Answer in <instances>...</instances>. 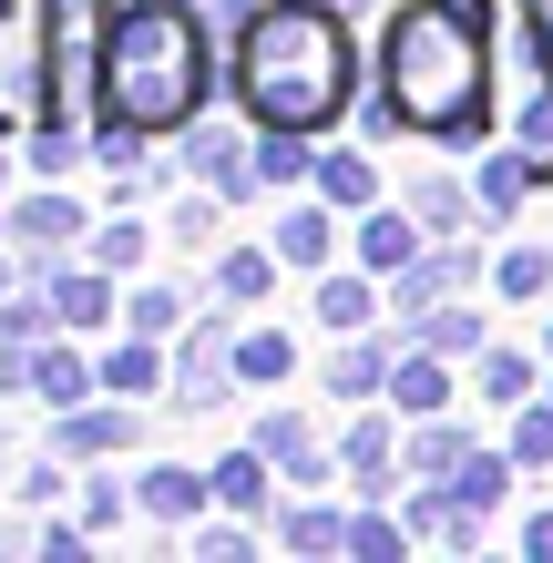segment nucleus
I'll list each match as a JSON object with an SVG mask.
<instances>
[{"instance_id":"nucleus-1","label":"nucleus","mask_w":553,"mask_h":563,"mask_svg":"<svg viewBox=\"0 0 553 563\" xmlns=\"http://www.w3.org/2000/svg\"><path fill=\"white\" fill-rule=\"evenodd\" d=\"M225 92L246 103V123H339L360 103V52H349V11L339 0H256L236 21V62Z\"/></svg>"},{"instance_id":"nucleus-2","label":"nucleus","mask_w":553,"mask_h":563,"mask_svg":"<svg viewBox=\"0 0 553 563\" xmlns=\"http://www.w3.org/2000/svg\"><path fill=\"white\" fill-rule=\"evenodd\" d=\"M379 92L410 134L472 144L493 103V52H482V0H400L379 31Z\"/></svg>"},{"instance_id":"nucleus-3","label":"nucleus","mask_w":553,"mask_h":563,"mask_svg":"<svg viewBox=\"0 0 553 563\" xmlns=\"http://www.w3.org/2000/svg\"><path fill=\"white\" fill-rule=\"evenodd\" d=\"M215 103V42L195 0H123L103 21V113L144 134H185Z\"/></svg>"},{"instance_id":"nucleus-4","label":"nucleus","mask_w":553,"mask_h":563,"mask_svg":"<svg viewBox=\"0 0 553 563\" xmlns=\"http://www.w3.org/2000/svg\"><path fill=\"white\" fill-rule=\"evenodd\" d=\"M82 236H92V216H82V195H62V185H31L11 206V246H21L31 277L62 267V256H82Z\"/></svg>"},{"instance_id":"nucleus-5","label":"nucleus","mask_w":553,"mask_h":563,"mask_svg":"<svg viewBox=\"0 0 553 563\" xmlns=\"http://www.w3.org/2000/svg\"><path fill=\"white\" fill-rule=\"evenodd\" d=\"M185 175H195V185H215L225 206H246V195H256V144L236 134V123L195 113V123H185Z\"/></svg>"},{"instance_id":"nucleus-6","label":"nucleus","mask_w":553,"mask_h":563,"mask_svg":"<svg viewBox=\"0 0 553 563\" xmlns=\"http://www.w3.org/2000/svg\"><path fill=\"white\" fill-rule=\"evenodd\" d=\"M144 441V420L134 410H103V389H92V400H73V410H52V451L62 461H92V472H103V461H123V451H134Z\"/></svg>"},{"instance_id":"nucleus-7","label":"nucleus","mask_w":553,"mask_h":563,"mask_svg":"<svg viewBox=\"0 0 553 563\" xmlns=\"http://www.w3.org/2000/svg\"><path fill=\"white\" fill-rule=\"evenodd\" d=\"M42 287H52V318L62 328H73V339H82V328H113L123 318V277L113 267H92V256H62V267H42Z\"/></svg>"},{"instance_id":"nucleus-8","label":"nucleus","mask_w":553,"mask_h":563,"mask_svg":"<svg viewBox=\"0 0 553 563\" xmlns=\"http://www.w3.org/2000/svg\"><path fill=\"white\" fill-rule=\"evenodd\" d=\"M92 369H103V400H154V389H175V358H165V339H144V328H123Z\"/></svg>"},{"instance_id":"nucleus-9","label":"nucleus","mask_w":553,"mask_h":563,"mask_svg":"<svg viewBox=\"0 0 553 563\" xmlns=\"http://www.w3.org/2000/svg\"><path fill=\"white\" fill-rule=\"evenodd\" d=\"M472 287V246H420L400 277H389V308L420 318V308H441V297H462Z\"/></svg>"},{"instance_id":"nucleus-10","label":"nucleus","mask_w":553,"mask_h":563,"mask_svg":"<svg viewBox=\"0 0 553 563\" xmlns=\"http://www.w3.org/2000/svg\"><path fill=\"white\" fill-rule=\"evenodd\" d=\"M215 503V472H195V461H144L134 472V512H154V522H195Z\"/></svg>"},{"instance_id":"nucleus-11","label":"nucleus","mask_w":553,"mask_h":563,"mask_svg":"<svg viewBox=\"0 0 553 563\" xmlns=\"http://www.w3.org/2000/svg\"><path fill=\"white\" fill-rule=\"evenodd\" d=\"M400 349H410V339H400ZM400 349L360 328V339L329 358V400H349V410H360V400H389V369H400Z\"/></svg>"},{"instance_id":"nucleus-12","label":"nucleus","mask_w":553,"mask_h":563,"mask_svg":"<svg viewBox=\"0 0 553 563\" xmlns=\"http://www.w3.org/2000/svg\"><path fill=\"white\" fill-rule=\"evenodd\" d=\"M339 461H349V482H360V503H389V492H400V441H389V420H349Z\"/></svg>"},{"instance_id":"nucleus-13","label":"nucleus","mask_w":553,"mask_h":563,"mask_svg":"<svg viewBox=\"0 0 553 563\" xmlns=\"http://www.w3.org/2000/svg\"><path fill=\"white\" fill-rule=\"evenodd\" d=\"M256 451L277 461V482H329V451H318V430L298 410H267V420H256Z\"/></svg>"},{"instance_id":"nucleus-14","label":"nucleus","mask_w":553,"mask_h":563,"mask_svg":"<svg viewBox=\"0 0 553 563\" xmlns=\"http://www.w3.org/2000/svg\"><path fill=\"white\" fill-rule=\"evenodd\" d=\"M420 256V216H400V206H360V267L369 277H400Z\"/></svg>"},{"instance_id":"nucleus-15","label":"nucleus","mask_w":553,"mask_h":563,"mask_svg":"<svg viewBox=\"0 0 553 563\" xmlns=\"http://www.w3.org/2000/svg\"><path fill=\"white\" fill-rule=\"evenodd\" d=\"M462 461H472V430H462V420H441V410L400 441V472H410V482H451Z\"/></svg>"},{"instance_id":"nucleus-16","label":"nucleus","mask_w":553,"mask_h":563,"mask_svg":"<svg viewBox=\"0 0 553 563\" xmlns=\"http://www.w3.org/2000/svg\"><path fill=\"white\" fill-rule=\"evenodd\" d=\"M441 400H451V358L410 339V349H400V369H389V410H410V420H431Z\"/></svg>"},{"instance_id":"nucleus-17","label":"nucleus","mask_w":553,"mask_h":563,"mask_svg":"<svg viewBox=\"0 0 553 563\" xmlns=\"http://www.w3.org/2000/svg\"><path fill=\"white\" fill-rule=\"evenodd\" d=\"M400 328H410L420 349H441V358H482V349H493V328H482L462 297H441V308H420V318H400Z\"/></svg>"},{"instance_id":"nucleus-18","label":"nucleus","mask_w":553,"mask_h":563,"mask_svg":"<svg viewBox=\"0 0 553 563\" xmlns=\"http://www.w3.org/2000/svg\"><path fill=\"white\" fill-rule=\"evenodd\" d=\"M215 503H225V512H267V503H277V461L256 451V441L225 451V461H215Z\"/></svg>"},{"instance_id":"nucleus-19","label":"nucleus","mask_w":553,"mask_h":563,"mask_svg":"<svg viewBox=\"0 0 553 563\" xmlns=\"http://www.w3.org/2000/svg\"><path fill=\"white\" fill-rule=\"evenodd\" d=\"M256 185H318V144L298 123H256Z\"/></svg>"},{"instance_id":"nucleus-20","label":"nucleus","mask_w":553,"mask_h":563,"mask_svg":"<svg viewBox=\"0 0 553 563\" xmlns=\"http://www.w3.org/2000/svg\"><path fill=\"white\" fill-rule=\"evenodd\" d=\"M329 246H339L329 195H318V206H287V216H277V267H329Z\"/></svg>"},{"instance_id":"nucleus-21","label":"nucleus","mask_w":553,"mask_h":563,"mask_svg":"<svg viewBox=\"0 0 553 563\" xmlns=\"http://www.w3.org/2000/svg\"><path fill=\"white\" fill-rule=\"evenodd\" d=\"M82 256H92V267H113V277H134L144 256H154V225H144V216H103V225L82 236Z\"/></svg>"},{"instance_id":"nucleus-22","label":"nucleus","mask_w":553,"mask_h":563,"mask_svg":"<svg viewBox=\"0 0 553 563\" xmlns=\"http://www.w3.org/2000/svg\"><path fill=\"white\" fill-rule=\"evenodd\" d=\"M410 216L431 225V236H462V225L482 216V195H472V185H451V175H420V185H410Z\"/></svg>"},{"instance_id":"nucleus-23","label":"nucleus","mask_w":553,"mask_h":563,"mask_svg":"<svg viewBox=\"0 0 553 563\" xmlns=\"http://www.w3.org/2000/svg\"><path fill=\"white\" fill-rule=\"evenodd\" d=\"M267 287H277V246H225L215 256V297L225 308H256Z\"/></svg>"},{"instance_id":"nucleus-24","label":"nucleus","mask_w":553,"mask_h":563,"mask_svg":"<svg viewBox=\"0 0 553 563\" xmlns=\"http://www.w3.org/2000/svg\"><path fill=\"white\" fill-rule=\"evenodd\" d=\"M21 144H31L21 164H31V175H42V185H62V175H73V164L92 154V134H82V123H31Z\"/></svg>"},{"instance_id":"nucleus-25","label":"nucleus","mask_w":553,"mask_h":563,"mask_svg":"<svg viewBox=\"0 0 553 563\" xmlns=\"http://www.w3.org/2000/svg\"><path fill=\"white\" fill-rule=\"evenodd\" d=\"M277 543H287V553H349V512L298 503V512H277Z\"/></svg>"},{"instance_id":"nucleus-26","label":"nucleus","mask_w":553,"mask_h":563,"mask_svg":"<svg viewBox=\"0 0 553 563\" xmlns=\"http://www.w3.org/2000/svg\"><path fill=\"white\" fill-rule=\"evenodd\" d=\"M533 185H543V175H533L523 154H493V164H482V185H472V195H482V216L502 225V216H523V195H533Z\"/></svg>"},{"instance_id":"nucleus-27","label":"nucleus","mask_w":553,"mask_h":563,"mask_svg":"<svg viewBox=\"0 0 553 563\" xmlns=\"http://www.w3.org/2000/svg\"><path fill=\"white\" fill-rule=\"evenodd\" d=\"M318 318H329L339 339H360V328L379 318V287L369 277H318Z\"/></svg>"},{"instance_id":"nucleus-28","label":"nucleus","mask_w":553,"mask_h":563,"mask_svg":"<svg viewBox=\"0 0 553 563\" xmlns=\"http://www.w3.org/2000/svg\"><path fill=\"white\" fill-rule=\"evenodd\" d=\"M287 369H298V349H287L277 328H236V379L246 389H277Z\"/></svg>"},{"instance_id":"nucleus-29","label":"nucleus","mask_w":553,"mask_h":563,"mask_svg":"<svg viewBox=\"0 0 553 563\" xmlns=\"http://www.w3.org/2000/svg\"><path fill=\"white\" fill-rule=\"evenodd\" d=\"M533 389H543V369H533L523 349H482V400H502V410H523Z\"/></svg>"},{"instance_id":"nucleus-30","label":"nucleus","mask_w":553,"mask_h":563,"mask_svg":"<svg viewBox=\"0 0 553 563\" xmlns=\"http://www.w3.org/2000/svg\"><path fill=\"white\" fill-rule=\"evenodd\" d=\"M512 472H523V461H512V451H472V461H462V472H451V492H462V503H472V512H493V503H502V492H512Z\"/></svg>"},{"instance_id":"nucleus-31","label":"nucleus","mask_w":553,"mask_h":563,"mask_svg":"<svg viewBox=\"0 0 553 563\" xmlns=\"http://www.w3.org/2000/svg\"><path fill=\"white\" fill-rule=\"evenodd\" d=\"M318 195H329V206H369V195H379L369 154H318Z\"/></svg>"},{"instance_id":"nucleus-32","label":"nucleus","mask_w":553,"mask_h":563,"mask_svg":"<svg viewBox=\"0 0 553 563\" xmlns=\"http://www.w3.org/2000/svg\"><path fill=\"white\" fill-rule=\"evenodd\" d=\"M123 328H144V339H175V328H185V297H175V287H123Z\"/></svg>"},{"instance_id":"nucleus-33","label":"nucleus","mask_w":553,"mask_h":563,"mask_svg":"<svg viewBox=\"0 0 553 563\" xmlns=\"http://www.w3.org/2000/svg\"><path fill=\"white\" fill-rule=\"evenodd\" d=\"M62 492H73V461H62V451H42V461H21V482H11V503H21V512H52Z\"/></svg>"},{"instance_id":"nucleus-34","label":"nucleus","mask_w":553,"mask_h":563,"mask_svg":"<svg viewBox=\"0 0 553 563\" xmlns=\"http://www.w3.org/2000/svg\"><path fill=\"white\" fill-rule=\"evenodd\" d=\"M73 512H82V533H113V522L134 512V482H113V461H103V482H82Z\"/></svg>"},{"instance_id":"nucleus-35","label":"nucleus","mask_w":553,"mask_h":563,"mask_svg":"<svg viewBox=\"0 0 553 563\" xmlns=\"http://www.w3.org/2000/svg\"><path fill=\"white\" fill-rule=\"evenodd\" d=\"M512 461H523V472H543V461H553V389L512 410Z\"/></svg>"},{"instance_id":"nucleus-36","label":"nucleus","mask_w":553,"mask_h":563,"mask_svg":"<svg viewBox=\"0 0 553 563\" xmlns=\"http://www.w3.org/2000/svg\"><path fill=\"white\" fill-rule=\"evenodd\" d=\"M215 216H225V195H215V185H206V195H185V206H175V246L206 256V246H215Z\"/></svg>"},{"instance_id":"nucleus-37","label":"nucleus","mask_w":553,"mask_h":563,"mask_svg":"<svg viewBox=\"0 0 553 563\" xmlns=\"http://www.w3.org/2000/svg\"><path fill=\"white\" fill-rule=\"evenodd\" d=\"M493 277H502V297H543V287H553V256H543V246H512Z\"/></svg>"},{"instance_id":"nucleus-38","label":"nucleus","mask_w":553,"mask_h":563,"mask_svg":"<svg viewBox=\"0 0 553 563\" xmlns=\"http://www.w3.org/2000/svg\"><path fill=\"white\" fill-rule=\"evenodd\" d=\"M400 543H410V522H379V512H360V522H349V553H360V563H389Z\"/></svg>"},{"instance_id":"nucleus-39","label":"nucleus","mask_w":553,"mask_h":563,"mask_svg":"<svg viewBox=\"0 0 553 563\" xmlns=\"http://www.w3.org/2000/svg\"><path fill=\"white\" fill-rule=\"evenodd\" d=\"M82 543H92V533H82V512H73V522H31V553H52V563H73Z\"/></svg>"},{"instance_id":"nucleus-40","label":"nucleus","mask_w":553,"mask_h":563,"mask_svg":"<svg viewBox=\"0 0 553 563\" xmlns=\"http://www.w3.org/2000/svg\"><path fill=\"white\" fill-rule=\"evenodd\" d=\"M195 563H246V522H206V533H195Z\"/></svg>"},{"instance_id":"nucleus-41","label":"nucleus","mask_w":553,"mask_h":563,"mask_svg":"<svg viewBox=\"0 0 553 563\" xmlns=\"http://www.w3.org/2000/svg\"><path fill=\"white\" fill-rule=\"evenodd\" d=\"M523 543H533V553L553 563V512H533V522H523Z\"/></svg>"},{"instance_id":"nucleus-42","label":"nucleus","mask_w":553,"mask_h":563,"mask_svg":"<svg viewBox=\"0 0 553 563\" xmlns=\"http://www.w3.org/2000/svg\"><path fill=\"white\" fill-rule=\"evenodd\" d=\"M0 236H11V206H0Z\"/></svg>"},{"instance_id":"nucleus-43","label":"nucleus","mask_w":553,"mask_h":563,"mask_svg":"<svg viewBox=\"0 0 553 563\" xmlns=\"http://www.w3.org/2000/svg\"><path fill=\"white\" fill-rule=\"evenodd\" d=\"M195 11H206V0H195Z\"/></svg>"},{"instance_id":"nucleus-44","label":"nucleus","mask_w":553,"mask_h":563,"mask_svg":"<svg viewBox=\"0 0 553 563\" xmlns=\"http://www.w3.org/2000/svg\"><path fill=\"white\" fill-rule=\"evenodd\" d=\"M543 389H553V379H543Z\"/></svg>"}]
</instances>
